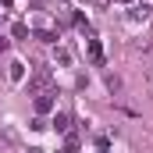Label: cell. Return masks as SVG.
I'll use <instances>...</instances> for the list:
<instances>
[{
    "mask_svg": "<svg viewBox=\"0 0 153 153\" xmlns=\"http://www.w3.org/2000/svg\"><path fill=\"white\" fill-rule=\"evenodd\" d=\"M29 93H53V75H50V68H36L32 78H29Z\"/></svg>",
    "mask_w": 153,
    "mask_h": 153,
    "instance_id": "cell-1",
    "label": "cell"
},
{
    "mask_svg": "<svg viewBox=\"0 0 153 153\" xmlns=\"http://www.w3.org/2000/svg\"><path fill=\"white\" fill-rule=\"evenodd\" d=\"M85 53H89V61L93 64H103V50H100V39H85Z\"/></svg>",
    "mask_w": 153,
    "mask_h": 153,
    "instance_id": "cell-2",
    "label": "cell"
},
{
    "mask_svg": "<svg viewBox=\"0 0 153 153\" xmlns=\"http://www.w3.org/2000/svg\"><path fill=\"white\" fill-rule=\"evenodd\" d=\"M36 111H39V114L53 111V93H39V96H36Z\"/></svg>",
    "mask_w": 153,
    "mask_h": 153,
    "instance_id": "cell-3",
    "label": "cell"
},
{
    "mask_svg": "<svg viewBox=\"0 0 153 153\" xmlns=\"http://www.w3.org/2000/svg\"><path fill=\"white\" fill-rule=\"evenodd\" d=\"M50 125H53V132H68V125H71V117L64 114V111H57V114H53V121H50Z\"/></svg>",
    "mask_w": 153,
    "mask_h": 153,
    "instance_id": "cell-4",
    "label": "cell"
},
{
    "mask_svg": "<svg viewBox=\"0 0 153 153\" xmlns=\"http://www.w3.org/2000/svg\"><path fill=\"white\" fill-rule=\"evenodd\" d=\"M36 39H39V43H57V32H53V29H43V25H39V29H36Z\"/></svg>",
    "mask_w": 153,
    "mask_h": 153,
    "instance_id": "cell-5",
    "label": "cell"
},
{
    "mask_svg": "<svg viewBox=\"0 0 153 153\" xmlns=\"http://www.w3.org/2000/svg\"><path fill=\"white\" fill-rule=\"evenodd\" d=\"M61 153H78V135H68V143H64Z\"/></svg>",
    "mask_w": 153,
    "mask_h": 153,
    "instance_id": "cell-6",
    "label": "cell"
},
{
    "mask_svg": "<svg viewBox=\"0 0 153 153\" xmlns=\"http://www.w3.org/2000/svg\"><path fill=\"white\" fill-rule=\"evenodd\" d=\"M57 64H71V50H64V46H57Z\"/></svg>",
    "mask_w": 153,
    "mask_h": 153,
    "instance_id": "cell-7",
    "label": "cell"
},
{
    "mask_svg": "<svg viewBox=\"0 0 153 153\" xmlns=\"http://www.w3.org/2000/svg\"><path fill=\"white\" fill-rule=\"evenodd\" d=\"M11 78L22 82V78H25V64H11Z\"/></svg>",
    "mask_w": 153,
    "mask_h": 153,
    "instance_id": "cell-8",
    "label": "cell"
},
{
    "mask_svg": "<svg viewBox=\"0 0 153 153\" xmlns=\"http://www.w3.org/2000/svg\"><path fill=\"white\" fill-rule=\"evenodd\" d=\"M14 36H18V39H25V36H29V25H22V22H18V25H14Z\"/></svg>",
    "mask_w": 153,
    "mask_h": 153,
    "instance_id": "cell-9",
    "label": "cell"
},
{
    "mask_svg": "<svg viewBox=\"0 0 153 153\" xmlns=\"http://www.w3.org/2000/svg\"><path fill=\"white\" fill-rule=\"evenodd\" d=\"M0 50H7V39H4V36H0Z\"/></svg>",
    "mask_w": 153,
    "mask_h": 153,
    "instance_id": "cell-10",
    "label": "cell"
},
{
    "mask_svg": "<svg viewBox=\"0 0 153 153\" xmlns=\"http://www.w3.org/2000/svg\"><path fill=\"white\" fill-rule=\"evenodd\" d=\"M29 153H43V150H29Z\"/></svg>",
    "mask_w": 153,
    "mask_h": 153,
    "instance_id": "cell-11",
    "label": "cell"
},
{
    "mask_svg": "<svg viewBox=\"0 0 153 153\" xmlns=\"http://www.w3.org/2000/svg\"><path fill=\"white\" fill-rule=\"evenodd\" d=\"M125 4H132V0H125Z\"/></svg>",
    "mask_w": 153,
    "mask_h": 153,
    "instance_id": "cell-12",
    "label": "cell"
},
{
    "mask_svg": "<svg viewBox=\"0 0 153 153\" xmlns=\"http://www.w3.org/2000/svg\"><path fill=\"white\" fill-rule=\"evenodd\" d=\"M100 153H107V150H100Z\"/></svg>",
    "mask_w": 153,
    "mask_h": 153,
    "instance_id": "cell-13",
    "label": "cell"
}]
</instances>
